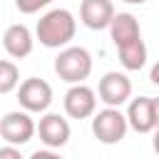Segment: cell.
Returning a JSON list of instances; mask_svg holds the SVG:
<instances>
[{
	"label": "cell",
	"instance_id": "cell-14",
	"mask_svg": "<svg viewBox=\"0 0 159 159\" xmlns=\"http://www.w3.org/2000/svg\"><path fill=\"white\" fill-rule=\"evenodd\" d=\"M20 87V70L12 60L0 62V94H10L12 89Z\"/></svg>",
	"mask_w": 159,
	"mask_h": 159
},
{
	"label": "cell",
	"instance_id": "cell-5",
	"mask_svg": "<svg viewBox=\"0 0 159 159\" xmlns=\"http://www.w3.org/2000/svg\"><path fill=\"white\" fill-rule=\"evenodd\" d=\"M97 97L107 107H122L124 102L132 99V80L124 72H107L99 77Z\"/></svg>",
	"mask_w": 159,
	"mask_h": 159
},
{
	"label": "cell",
	"instance_id": "cell-8",
	"mask_svg": "<svg viewBox=\"0 0 159 159\" xmlns=\"http://www.w3.org/2000/svg\"><path fill=\"white\" fill-rule=\"evenodd\" d=\"M37 134H40V142H42L47 149H60V147H65V144L70 142L72 129H70V122H67L62 114L47 112V114H42L40 122H37Z\"/></svg>",
	"mask_w": 159,
	"mask_h": 159
},
{
	"label": "cell",
	"instance_id": "cell-9",
	"mask_svg": "<svg viewBox=\"0 0 159 159\" xmlns=\"http://www.w3.org/2000/svg\"><path fill=\"white\" fill-rule=\"evenodd\" d=\"M117 17L112 0H82L80 2V20L89 30H107Z\"/></svg>",
	"mask_w": 159,
	"mask_h": 159
},
{
	"label": "cell",
	"instance_id": "cell-15",
	"mask_svg": "<svg viewBox=\"0 0 159 159\" xmlns=\"http://www.w3.org/2000/svg\"><path fill=\"white\" fill-rule=\"evenodd\" d=\"M50 2H55V0H15V7H17L22 15H35V12H40L42 7H47Z\"/></svg>",
	"mask_w": 159,
	"mask_h": 159
},
{
	"label": "cell",
	"instance_id": "cell-3",
	"mask_svg": "<svg viewBox=\"0 0 159 159\" xmlns=\"http://www.w3.org/2000/svg\"><path fill=\"white\" fill-rule=\"evenodd\" d=\"M129 122L119 107H104L92 117V134L102 144H117L127 137Z\"/></svg>",
	"mask_w": 159,
	"mask_h": 159
},
{
	"label": "cell",
	"instance_id": "cell-21",
	"mask_svg": "<svg viewBox=\"0 0 159 159\" xmlns=\"http://www.w3.org/2000/svg\"><path fill=\"white\" fill-rule=\"evenodd\" d=\"M122 2H129V5H144L147 0H122Z\"/></svg>",
	"mask_w": 159,
	"mask_h": 159
},
{
	"label": "cell",
	"instance_id": "cell-12",
	"mask_svg": "<svg viewBox=\"0 0 159 159\" xmlns=\"http://www.w3.org/2000/svg\"><path fill=\"white\" fill-rule=\"evenodd\" d=\"M109 35H112V42L114 47H124V45H132L137 40H142V30H139V20L132 15V12H117L112 27H109Z\"/></svg>",
	"mask_w": 159,
	"mask_h": 159
},
{
	"label": "cell",
	"instance_id": "cell-17",
	"mask_svg": "<svg viewBox=\"0 0 159 159\" xmlns=\"http://www.w3.org/2000/svg\"><path fill=\"white\" fill-rule=\"evenodd\" d=\"M30 159H62V157L55 149H37V152L30 154Z\"/></svg>",
	"mask_w": 159,
	"mask_h": 159
},
{
	"label": "cell",
	"instance_id": "cell-11",
	"mask_svg": "<svg viewBox=\"0 0 159 159\" xmlns=\"http://www.w3.org/2000/svg\"><path fill=\"white\" fill-rule=\"evenodd\" d=\"M2 47H5V52H7L10 57L22 60V57H27V55L32 52L35 37H32V32H30L27 25L15 22V25H10V27L5 30V35H2Z\"/></svg>",
	"mask_w": 159,
	"mask_h": 159
},
{
	"label": "cell",
	"instance_id": "cell-4",
	"mask_svg": "<svg viewBox=\"0 0 159 159\" xmlns=\"http://www.w3.org/2000/svg\"><path fill=\"white\" fill-rule=\"evenodd\" d=\"M37 132V124L32 122L30 112H7L2 114L0 119V137L5 139V144H12V147H22L27 144Z\"/></svg>",
	"mask_w": 159,
	"mask_h": 159
},
{
	"label": "cell",
	"instance_id": "cell-18",
	"mask_svg": "<svg viewBox=\"0 0 159 159\" xmlns=\"http://www.w3.org/2000/svg\"><path fill=\"white\" fill-rule=\"evenodd\" d=\"M149 80H152V84H157V87H159V60L152 65V70H149Z\"/></svg>",
	"mask_w": 159,
	"mask_h": 159
},
{
	"label": "cell",
	"instance_id": "cell-19",
	"mask_svg": "<svg viewBox=\"0 0 159 159\" xmlns=\"http://www.w3.org/2000/svg\"><path fill=\"white\" fill-rule=\"evenodd\" d=\"M152 149H154V154L159 157V127L154 129V137H152Z\"/></svg>",
	"mask_w": 159,
	"mask_h": 159
},
{
	"label": "cell",
	"instance_id": "cell-6",
	"mask_svg": "<svg viewBox=\"0 0 159 159\" xmlns=\"http://www.w3.org/2000/svg\"><path fill=\"white\" fill-rule=\"evenodd\" d=\"M17 102L25 112H45L52 102V87L42 77H27L17 87Z\"/></svg>",
	"mask_w": 159,
	"mask_h": 159
},
{
	"label": "cell",
	"instance_id": "cell-20",
	"mask_svg": "<svg viewBox=\"0 0 159 159\" xmlns=\"http://www.w3.org/2000/svg\"><path fill=\"white\" fill-rule=\"evenodd\" d=\"M154 112H157V124H159V97H154Z\"/></svg>",
	"mask_w": 159,
	"mask_h": 159
},
{
	"label": "cell",
	"instance_id": "cell-1",
	"mask_svg": "<svg viewBox=\"0 0 159 159\" xmlns=\"http://www.w3.org/2000/svg\"><path fill=\"white\" fill-rule=\"evenodd\" d=\"M75 32H77V20L65 7L47 10L35 25V37L40 40V45H45L50 50L70 47V42L75 40Z\"/></svg>",
	"mask_w": 159,
	"mask_h": 159
},
{
	"label": "cell",
	"instance_id": "cell-7",
	"mask_svg": "<svg viewBox=\"0 0 159 159\" xmlns=\"http://www.w3.org/2000/svg\"><path fill=\"white\" fill-rule=\"evenodd\" d=\"M65 114L72 119H87L97 114V92L87 84H70L65 92Z\"/></svg>",
	"mask_w": 159,
	"mask_h": 159
},
{
	"label": "cell",
	"instance_id": "cell-13",
	"mask_svg": "<svg viewBox=\"0 0 159 159\" xmlns=\"http://www.w3.org/2000/svg\"><path fill=\"white\" fill-rule=\"evenodd\" d=\"M117 55H119V62H122V67L127 72H137V70H142L147 65V45H144V40H137L132 45L119 47Z\"/></svg>",
	"mask_w": 159,
	"mask_h": 159
},
{
	"label": "cell",
	"instance_id": "cell-2",
	"mask_svg": "<svg viewBox=\"0 0 159 159\" xmlns=\"http://www.w3.org/2000/svg\"><path fill=\"white\" fill-rule=\"evenodd\" d=\"M55 75L67 84H84V80L92 75V55L89 50L80 45H70L60 50L55 57Z\"/></svg>",
	"mask_w": 159,
	"mask_h": 159
},
{
	"label": "cell",
	"instance_id": "cell-10",
	"mask_svg": "<svg viewBox=\"0 0 159 159\" xmlns=\"http://www.w3.org/2000/svg\"><path fill=\"white\" fill-rule=\"evenodd\" d=\"M127 122H129V129H134L137 134L154 132L159 127L157 124V112H154V97H134V99H129Z\"/></svg>",
	"mask_w": 159,
	"mask_h": 159
},
{
	"label": "cell",
	"instance_id": "cell-16",
	"mask_svg": "<svg viewBox=\"0 0 159 159\" xmlns=\"http://www.w3.org/2000/svg\"><path fill=\"white\" fill-rule=\"evenodd\" d=\"M0 159H25V157L20 154V149H17V147H12V144H5V147L0 149Z\"/></svg>",
	"mask_w": 159,
	"mask_h": 159
}]
</instances>
